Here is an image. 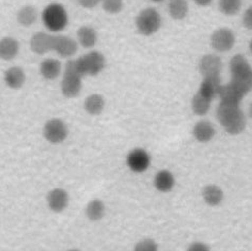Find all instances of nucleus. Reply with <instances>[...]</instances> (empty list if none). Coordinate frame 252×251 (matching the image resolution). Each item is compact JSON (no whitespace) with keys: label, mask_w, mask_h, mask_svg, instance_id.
<instances>
[{"label":"nucleus","mask_w":252,"mask_h":251,"mask_svg":"<svg viewBox=\"0 0 252 251\" xmlns=\"http://www.w3.org/2000/svg\"><path fill=\"white\" fill-rule=\"evenodd\" d=\"M216 118L229 135H240L246 129V116L237 104L220 102L216 109Z\"/></svg>","instance_id":"f257e3e1"},{"label":"nucleus","mask_w":252,"mask_h":251,"mask_svg":"<svg viewBox=\"0 0 252 251\" xmlns=\"http://www.w3.org/2000/svg\"><path fill=\"white\" fill-rule=\"evenodd\" d=\"M231 81L230 83L246 95L252 90V67L243 54L233 55L229 63Z\"/></svg>","instance_id":"f03ea898"},{"label":"nucleus","mask_w":252,"mask_h":251,"mask_svg":"<svg viewBox=\"0 0 252 251\" xmlns=\"http://www.w3.org/2000/svg\"><path fill=\"white\" fill-rule=\"evenodd\" d=\"M83 75L79 70L76 60H69L65 65L64 75L61 82L62 94L68 99L78 96L82 89Z\"/></svg>","instance_id":"7ed1b4c3"},{"label":"nucleus","mask_w":252,"mask_h":251,"mask_svg":"<svg viewBox=\"0 0 252 251\" xmlns=\"http://www.w3.org/2000/svg\"><path fill=\"white\" fill-rule=\"evenodd\" d=\"M41 17L46 28L51 32H61L68 24V14L64 6L60 3L47 5Z\"/></svg>","instance_id":"20e7f679"},{"label":"nucleus","mask_w":252,"mask_h":251,"mask_svg":"<svg viewBox=\"0 0 252 251\" xmlns=\"http://www.w3.org/2000/svg\"><path fill=\"white\" fill-rule=\"evenodd\" d=\"M161 24H162V20H161L160 14L153 8L142 10L136 18L137 30L143 36H151L157 33Z\"/></svg>","instance_id":"39448f33"},{"label":"nucleus","mask_w":252,"mask_h":251,"mask_svg":"<svg viewBox=\"0 0 252 251\" xmlns=\"http://www.w3.org/2000/svg\"><path fill=\"white\" fill-rule=\"evenodd\" d=\"M76 64L83 76H96L104 70L106 60L101 52L92 51L76 60Z\"/></svg>","instance_id":"423d86ee"},{"label":"nucleus","mask_w":252,"mask_h":251,"mask_svg":"<svg viewBox=\"0 0 252 251\" xmlns=\"http://www.w3.org/2000/svg\"><path fill=\"white\" fill-rule=\"evenodd\" d=\"M235 34L229 28H219L210 37V44L213 50L218 52H228L232 50L235 45Z\"/></svg>","instance_id":"0eeeda50"},{"label":"nucleus","mask_w":252,"mask_h":251,"mask_svg":"<svg viewBox=\"0 0 252 251\" xmlns=\"http://www.w3.org/2000/svg\"><path fill=\"white\" fill-rule=\"evenodd\" d=\"M43 134L46 140L53 144L61 143L68 136V127L65 122L61 119H50L46 122Z\"/></svg>","instance_id":"6e6552de"},{"label":"nucleus","mask_w":252,"mask_h":251,"mask_svg":"<svg viewBox=\"0 0 252 251\" xmlns=\"http://www.w3.org/2000/svg\"><path fill=\"white\" fill-rule=\"evenodd\" d=\"M198 70L202 78L220 76L222 70V61L216 54H206L198 63Z\"/></svg>","instance_id":"1a4fd4ad"},{"label":"nucleus","mask_w":252,"mask_h":251,"mask_svg":"<svg viewBox=\"0 0 252 251\" xmlns=\"http://www.w3.org/2000/svg\"><path fill=\"white\" fill-rule=\"evenodd\" d=\"M55 35H50L45 32H38L31 37V50L38 55H44L47 52L53 50Z\"/></svg>","instance_id":"9d476101"},{"label":"nucleus","mask_w":252,"mask_h":251,"mask_svg":"<svg viewBox=\"0 0 252 251\" xmlns=\"http://www.w3.org/2000/svg\"><path fill=\"white\" fill-rule=\"evenodd\" d=\"M150 155L142 149L132 150L127 156V165L131 171L136 173H142L149 169Z\"/></svg>","instance_id":"9b49d317"},{"label":"nucleus","mask_w":252,"mask_h":251,"mask_svg":"<svg viewBox=\"0 0 252 251\" xmlns=\"http://www.w3.org/2000/svg\"><path fill=\"white\" fill-rule=\"evenodd\" d=\"M53 51L57 52L61 58H71L78 51V43L68 36L55 35Z\"/></svg>","instance_id":"f8f14e48"},{"label":"nucleus","mask_w":252,"mask_h":251,"mask_svg":"<svg viewBox=\"0 0 252 251\" xmlns=\"http://www.w3.org/2000/svg\"><path fill=\"white\" fill-rule=\"evenodd\" d=\"M48 206L54 212H62L68 207L69 196L68 193L63 189H53L48 193L47 196Z\"/></svg>","instance_id":"ddd939ff"},{"label":"nucleus","mask_w":252,"mask_h":251,"mask_svg":"<svg viewBox=\"0 0 252 251\" xmlns=\"http://www.w3.org/2000/svg\"><path fill=\"white\" fill-rule=\"evenodd\" d=\"M221 85L222 84L220 81V76L204 78V80L200 83V86L197 93L207 97L208 100L213 101L216 96H219V92Z\"/></svg>","instance_id":"4468645a"},{"label":"nucleus","mask_w":252,"mask_h":251,"mask_svg":"<svg viewBox=\"0 0 252 251\" xmlns=\"http://www.w3.org/2000/svg\"><path fill=\"white\" fill-rule=\"evenodd\" d=\"M193 136L200 143H207L211 141L215 136V128L213 124L208 120L198 121L194 125Z\"/></svg>","instance_id":"2eb2a0df"},{"label":"nucleus","mask_w":252,"mask_h":251,"mask_svg":"<svg viewBox=\"0 0 252 251\" xmlns=\"http://www.w3.org/2000/svg\"><path fill=\"white\" fill-rule=\"evenodd\" d=\"M245 94H242L239 89L233 86L231 83L221 85L219 92V97L220 102L230 103V104H237L241 105V102L243 101Z\"/></svg>","instance_id":"dca6fc26"},{"label":"nucleus","mask_w":252,"mask_h":251,"mask_svg":"<svg viewBox=\"0 0 252 251\" xmlns=\"http://www.w3.org/2000/svg\"><path fill=\"white\" fill-rule=\"evenodd\" d=\"M201 196L208 206L216 207L222 203L225 195H223L221 188H220L219 186L208 185L202 189Z\"/></svg>","instance_id":"f3484780"},{"label":"nucleus","mask_w":252,"mask_h":251,"mask_svg":"<svg viewBox=\"0 0 252 251\" xmlns=\"http://www.w3.org/2000/svg\"><path fill=\"white\" fill-rule=\"evenodd\" d=\"M19 52V43L13 37H4L0 40V58L3 61H11Z\"/></svg>","instance_id":"a211bd4d"},{"label":"nucleus","mask_w":252,"mask_h":251,"mask_svg":"<svg viewBox=\"0 0 252 251\" xmlns=\"http://www.w3.org/2000/svg\"><path fill=\"white\" fill-rule=\"evenodd\" d=\"M175 185L174 175L167 170H162L156 174L154 179V186L161 193L170 192Z\"/></svg>","instance_id":"6ab92c4d"},{"label":"nucleus","mask_w":252,"mask_h":251,"mask_svg":"<svg viewBox=\"0 0 252 251\" xmlns=\"http://www.w3.org/2000/svg\"><path fill=\"white\" fill-rule=\"evenodd\" d=\"M5 84L12 89L22 88L26 81V75L20 67H11L4 73Z\"/></svg>","instance_id":"aec40b11"},{"label":"nucleus","mask_w":252,"mask_h":251,"mask_svg":"<svg viewBox=\"0 0 252 251\" xmlns=\"http://www.w3.org/2000/svg\"><path fill=\"white\" fill-rule=\"evenodd\" d=\"M62 72L61 62L54 59H47L41 62L40 73L46 80H55Z\"/></svg>","instance_id":"412c9836"},{"label":"nucleus","mask_w":252,"mask_h":251,"mask_svg":"<svg viewBox=\"0 0 252 251\" xmlns=\"http://www.w3.org/2000/svg\"><path fill=\"white\" fill-rule=\"evenodd\" d=\"M78 40L83 48H94L97 41V33L94 28L83 26L78 30Z\"/></svg>","instance_id":"4be33fe9"},{"label":"nucleus","mask_w":252,"mask_h":251,"mask_svg":"<svg viewBox=\"0 0 252 251\" xmlns=\"http://www.w3.org/2000/svg\"><path fill=\"white\" fill-rule=\"evenodd\" d=\"M105 107V100L101 94H90L85 99L84 102V108H85L86 113L92 116H97L102 114Z\"/></svg>","instance_id":"5701e85b"},{"label":"nucleus","mask_w":252,"mask_h":251,"mask_svg":"<svg viewBox=\"0 0 252 251\" xmlns=\"http://www.w3.org/2000/svg\"><path fill=\"white\" fill-rule=\"evenodd\" d=\"M17 22L23 27H30L32 26L37 19V11L32 5L23 6L17 12Z\"/></svg>","instance_id":"b1692460"},{"label":"nucleus","mask_w":252,"mask_h":251,"mask_svg":"<svg viewBox=\"0 0 252 251\" xmlns=\"http://www.w3.org/2000/svg\"><path fill=\"white\" fill-rule=\"evenodd\" d=\"M86 216L93 221H97L104 218L105 205L100 199H94L86 207Z\"/></svg>","instance_id":"393cba45"},{"label":"nucleus","mask_w":252,"mask_h":251,"mask_svg":"<svg viewBox=\"0 0 252 251\" xmlns=\"http://www.w3.org/2000/svg\"><path fill=\"white\" fill-rule=\"evenodd\" d=\"M189 12L187 0H171L169 2V13L173 19H184Z\"/></svg>","instance_id":"a878e982"},{"label":"nucleus","mask_w":252,"mask_h":251,"mask_svg":"<svg viewBox=\"0 0 252 251\" xmlns=\"http://www.w3.org/2000/svg\"><path fill=\"white\" fill-rule=\"evenodd\" d=\"M211 102L207 97L201 95L199 93L196 94L192 99V110L195 115L205 116L209 113L211 107Z\"/></svg>","instance_id":"bb28decb"},{"label":"nucleus","mask_w":252,"mask_h":251,"mask_svg":"<svg viewBox=\"0 0 252 251\" xmlns=\"http://www.w3.org/2000/svg\"><path fill=\"white\" fill-rule=\"evenodd\" d=\"M242 0H220L219 10L226 16H234L241 11Z\"/></svg>","instance_id":"cd10ccee"},{"label":"nucleus","mask_w":252,"mask_h":251,"mask_svg":"<svg viewBox=\"0 0 252 251\" xmlns=\"http://www.w3.org/2000/svg\"><path fill=\"white\" fill-rule=\"evenodd\" d=\"M102 6L108 14H118L123 9V0H102Z\"/></svg>","instance_id":"c85d7f7f"},{"label":"nucleus","mask_w":252,"mask_h":251,"mask_svg":"<svg viewBox=\"0 0 252 251\" xmlns=\"http://www.w3.org/2000/svg\"><path fill=\"white\" fill-rule=\"evenodd\" d=\"M134 251H158V246L154 240L145 239L137 244Z\"/></svg>","instance_id":"c756f323"},{"label":"nucleus","mask_w":252,"mask_h":251,"mask_svg":"<svg viewBox=\"0 0 252 251\" xmlns=\"http://www.w3.org/2000/svg\"><path fill=\"white\" fill-rule=\"evenodd\" d=\"M242 22H243V26L246 28L247 30L252 31V5L249 6V8L245 11Z\"/></svg>","instance_id":"7c9ffc66"},{"label":"nucleus","mask_w":252,"mask_h":251,"mask_svg":"<svg viewBox=\"0 0 252 251\" xmlns=\"http://www.w3.org/2000/svg\"><path fill=\"white\" fill-rule=\"evenodd\" d=\"M187 251H210V248L205 243L195 242V243L191 244L190 247L188 248Z\"/></svg>","instance_id":"2f4dec72"},{"label":"nucleus","mask_w":252,"mask_h":251,"mask_svg":"<svg viewBox=\"0 0 252 251\" xmlns=\"http://www.w3.org/2000/svg\"><path fill=\"white\" fill-rule=\"evenodd\" d=\"M78 2L83 8L94 9L100 2H102V0H78Z\"/></svg>","instance_id":"473e14b6"},{"label":"nucleus","mask_w":252,"mask_h":251,"mask_svg":"<svg viewBox=\"0 0 252 251\" xmlns=\"http://www.w3.org/2000/svg\"><path fill=\"white\" fill-rule=\"evenodd\" d=\"M196 4H198L199 6H208L209 4H211L213 0H194Z\"/></svg>","instance_id":"72a5a7b5"},{"label":"nucleus","mask_w":252,"mask_h":251,"mask_svg":"<svg viewBox=\"0 0 252 251\" xmlns=\"http://www.w3.org/2000/svg\"><path fill=\"white\" fill-rule=\"evenodd\" d=\"M248 116L252 119V102L250 103V105L248 107Z\"/></svg>","instance_id":"f704fd0d"},{"label":"nucleus","mask_w":252,"mask_h":251,"mask_svg":"<svg viewBox=\"0 0 252 251\" xmlns=\"http://www.w3.org/2000/svg\"><path fill=\"white\" fill-rule=\"evenodd\" d=\"M248 48H249V51H250V54L252 55V38L250 39L249 41V45H248Z\"/></svg>","instance_id":"c9c22d12"},{"label":"nucleus","mask_w":252,"mask_h":251,"mask_svg":"<svg viewBox=\"0 0 252 251\" xmlns=\"http://www.w3.org/2000/svg\"><path fill=\"white\" fill-rule=\"evenodd\" d=\"M152 1H155V2H161V1H163V0H152Z\"/></svg>","instance_id":"e433bc0d"},{"label":"nucleus","mask_w":252,"mask_h":251,"mask_svg":"<svg viewBox=\"0 0 252 251\" xmlns=\"http://www.w3.org/2000/svg\"><path fill=\"white\" fill-rule=\"evenodd\" d=\"M67 251H80L79 249H70V250H67Z\"/></svg>","instance_id":"4c0bfd02"}]
</instances>
